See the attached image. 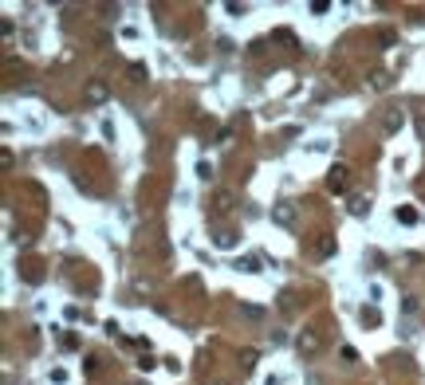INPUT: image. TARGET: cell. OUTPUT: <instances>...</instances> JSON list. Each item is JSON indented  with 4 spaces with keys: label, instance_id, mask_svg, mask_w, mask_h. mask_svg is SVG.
<instances>
[{
    "label": "cell",
    "instance_id": "6da1fadb",
    "mask_svg": "<svg viewBox=\"0 0 425 385\" xmlns=\"http://www.w3.org/2000/svg\"><path fill=\"white\" fill-rule=\"evenodd\" d=\"M272 220H276V224H291V220H295V205H291V200H280V205L272 209Z\"/></svg>",
    "mask_w": 425,
    "mask_h": 385
},
{
    "label": "cell",
    "instance_id": "7a4b0ae2",
    "mask_svg": "<svg viewBox=\"0 0 425 385\" xmlns=\"http://www.w3.org/2000/svg\"><path fill=\"white\" fill-rule=\"evenodd\" d=\"M327 189H331V193H343V189H347V165H335V169H331Z\"/></svg>",
    "mask_w": 425,
    "mask_h": 385
},
{
    "label": "cell",
    "instance_id": "3957f363",
    "mask_svg": "<svg viewBox=\"0 0 425 385\" xmlns=\"http://www.w3.org/2000/svg\"><path fill=\"white\" fill-rule=\"evenodd\" d=\"M299 354H319V334H315V330L299 334Z\"/></svg>",
    "mask_w": 425,
    "mask_h": 385
},
{
    "label": "cell",
    "instance_id": "277c9868",
    "mask_svg": "<svg viewBox=\"0 0 425 385\" xmlns=\"http://www.w3.org/2000/svg\"><path fill=\"white\" fill-rule=\"evenodd\" d=\"M213 209H217V212H228V209H233V193H224V189H221V193L213 197Z\"/></svg>",
    "mask_w": 425,
    "mask_h": 385
},
{
    "label": "cell",
    "instance_id": "5b68a950",
    "mask_svg": "<svg viewBox=\"0 0 425 385\" xmlns=\"http://www.w3.org/2000/svg\"><path fill=\"white\" fill-rule=\"evenodd\" d=\"M107 99V83H91L87 87V102H102Z\"/></svg>",
    "mask_w": 425,
    "mask_h": 385
},
{
    "label": "cell",
    "instance_id": "8992f818",
    "mask_svg": "<svg viewBox=\"0 0 425 385\" xmlns=\"http://www.w3.org/2000/svg\"><path fill=\"white\" fill-rule=\"evenodd\" d=\"M402 126V110H394V114H386V134H394Z\"/></svg>",
    "mask_w": 425,
    "mask_h": 385
},
{
    "label": "cell",
    "instance_id": "52a82bcc",
    "mask_svg": "<svg viewBox=\"0 0 425 385\" xmlns=\"http://www.w3.org/2000/svg\"><path fill=\"white\" fill-rule=\"evenodd\" d=\"M240 365H244V370H252V365H256V350H244V354H240Z\"/></svg>",
    "mask_w": 425,
    "mask_h": 385
},
{
    "label": "cell",
    "instance_id": "ba28073f",
    "mask_svg": "<svg viewBox=\"0 0 425 385\" xmlns=\"http://www.w3.org/2000/svg\"><path fill=\"white\" fill-rule=\"evenodd\" d=\"M217 248H233V232H217Z\"/></svg>",
    "mask_w": 425,
    "mask_h": 385
},
{
    "label": "cell",
    "instance_id": "9c48e42d",
    "mask_svg": "<svg viewBox=\"0 0 425 385\" xmlns=\"http://www.w3.org/2000/svg\"><path fill=\"white\" fill-rule=\"evenodd\" d=\"M335 252V240H331V236H327V240H319V255H331Z\"/></svg>",
    "mask_w": 425,
    "mask_h": 385
},
{
    "label": "cell",
    "instance_id": "30bf717a",
    "mask_svg": "<svg viewBox=\"0 0 425 385\" xmlns=\"http://www.w3.org/2000/svg\"><path fill=\"white\" fill-rule=\"evenodd\" d=\"M366 209H370L366 197H355V200H350V212H366Z\"/></svg>",
    "mask_w": 425,
    "mask_h": 385
},
{
    "label": "cell",
    "instance_id": "8fae6325",
    "mask_svg": "<svg viewBox=\"0 0 425 385\" xmlns=\"http://www.w3.org/2000/svg\"><path fill=\"white\" fill-rule=\"evenodd\" d=\"M362 322H370V326H378V310L370 307V310H362Z\"/></svg>",
    "mask_w": 425,
    "mask_h": 385
}]
</instances>
